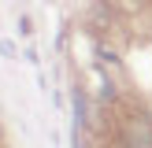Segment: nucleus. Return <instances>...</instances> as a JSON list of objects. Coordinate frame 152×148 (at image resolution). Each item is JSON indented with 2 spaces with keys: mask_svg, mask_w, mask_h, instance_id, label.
Wrapping results in <instances>:
<instances>
[{
  "mask_svg": "<svg viewBox=\"0 0 152 148\" xmlns=\"http://www.w3.org/2000/svg\"><path fill=\"white\" fill-rule=\"evenodd\" d=\"M126 144L152 148V122L148 118H130V122H126Z\"/></svg>",
  "mask_w": 152,
  "mask_h": 148,
  "instance_id": "obj_1",
  "label": "nucleus"
}]
</instances>
